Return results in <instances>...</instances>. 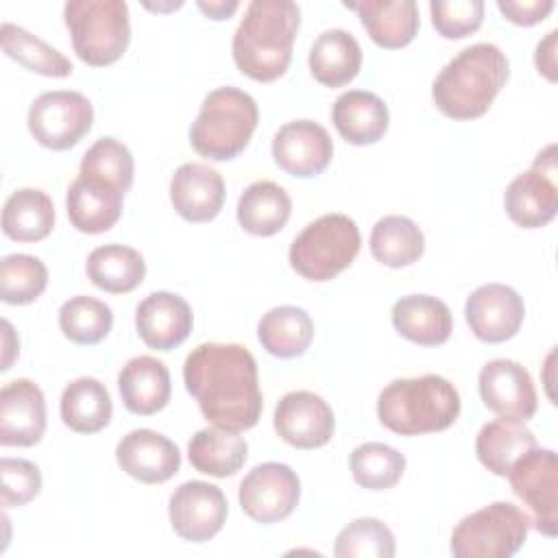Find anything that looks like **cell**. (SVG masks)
Here are the masks:
<instances>
[{"instance_id":"ffe728a7","label":"cell","mask_w":558,"mask_h":558,"mask_svg":"<svg viewBox=\"0 0 558 558\" xmlns=\"http://www.w3.org/2000/svg\"><path fill=\"white\" fill-rule=\"evenodd\" d=\"M194 316L190 303L174 292H150L135 310V327L146 347L170 351L192 331Z\"/></svg>"},{"instance_id":"f1b7e54d","label":"cell","mask_w":558,"mask_h":558,"mask_svg":"<svg viewBox=\"0 0 558 558\" xmlns=\"http://www.w3.org/2000/svg\"><path fill=\"white\" fill-rule=\"evenodd\" d=\"M238 222L251 235H275L279 233L292 211L288 192L272 181L251 183L238 201Z\"/></svg>"},{"instance_id":"484cf974","label":"cell","mask_w":558,"mask_h":558,"mask_svg":"<svg viewBox=\"0 0 558 558\" xmlns=\"http://www.w3.org/2000/svg\"><path fill=\"white\" fill-rule=\"evenodd\" d=\"M331 120L349 144L366 146L384 137L390 116L386 102L377 94L366 89H349L336 98Z\"/></svg>"},{"instance_id":"2e32d148","label":"cell","mask_w":558,"mask_h":558,"mask_svg":"<svg viewBox=\"0 0 558 558\" xmlns=\"http://www.w3.org/2000/svg\"><path fill=\"white\" fill-rule=\"evenodd\" d=\"M272 423L277 434L299 449L327 445L336 429L329 403L310 390H292L283 395L275 408Z\"/></svg>"},{"instance_id":"f546056e","label":"cell","mask_w":558,"mask_h":558,"mask_svg":"<svg viewBox=\"0 0 558 558\" xmlns=\"http://www.w3.org/2000/svg\"><path fill=\"white\" fill-rule=\"evenodd\" d=\"M61 421L78 434H96L109 425L113 403L107 386L94 377H78L63 388Z\"/></svg>"},{"instance_id":"83f0119b","label":"cell","mask_w":558,"mask_h":558,"mask_svg":"<svg viewBox=\"0 0 558 558\" xmlns=\"http://www.w3.org/2000/svg\"><path fill=\"white\" fill-rule=\"evenodd\" d=\"M248 456L246 440L231 429L205 427L198 429L187 442L190 464L211 477H231L235 475Z\"/></svg>"},{"instance_id":"8d00e7d4","label":"cell","mask_w":558,"mask_h":558,"mask_svg":"<svg viewBox=\"0 0 558 558\" xmlns=\"http://www.w3.org/2000/svg\"><path fill=\"white\" fill-rule=\"evenodd\" d=\"M59 327L63 336L76 344H98L109 336L113 314L105 301L78 294L61 305Z\"/></svg>"},{"instance_id":"d590c367","label":"cell","mask_w":558,"mask_h":558,"mask_svg":"<svg viewBox=\"0 0 558 558\" xmlns=\"http://www.w3.org/2000/svg\"><path fill=\"white\" fill-rule=\"evenodd\" d=\"M0 41L7 57L15 59L31 72L61 78V76H70L74 70L72 61L65 54H61L57 48H52L50 44H46L44 39L35 37L33 33H28L17 24L4 22L0 28Z\"/></svg>"},{"instance_id":"44dd1931","label":"cell","mask_w":558,"mask_h":558,"mask_svg":"<svg viewBox=\"0 0 558 558\" xmlns=\"http://www.w3.org/2000/svg\"><path fill=\"white\" fill-rule=\"evenodd\" d=\"M170 203L187 222H209L225 205V181L207 163H183L170 179Z\"/></svg>"},{"instance_id":"9c48e42d","label":"cell","mask_w":558,"mask_h":558,"mask_svg":"<svg viewBox=\"0 0 558 558\" xmlns=\"http://www.w3.org/2000/svg\"><path fill=\"white\" fill-rule=\"evenodd\" d=\"M31 135L50 150H68L89 133L94 107L72 89H54L39 94L28 109Z\"/></svg>"},{"instance_id":"f6af8a7d","label":"cell","mask_w":558,"mask_h":558,"mask_svg":"<svg viewBox=\"0 0 558 558\" xmlns=\"http://www.w3.org/2000/svg\"><path fill=\"white\" fill-rule=\"evenodd\" d=\"M556 41H558V31H549L543 41H538L536 52H534V63L541 74L547 76V81H556Z\"/></svg>"},{"instance_id":"b9f144b4","label":"cell","mask_w":558,"mask_h":558,"mask_svg":"<svg viewBox=\"0 0 558 558\" xmlns=\"http://www.w3.org/2000/svg\"><path fill=\"white\" fill-rule=\"evenodd\" d=\"M432 24L445 39H462L475 33L484 20L482 0H434L429 2Z\"/></svg>"},{"instance_id":"6da1fadb","label":"cell","mask_w":558,"mask_h":558,"mask_svg":"<svg viewBox=\"0 0 558 558\" xmlns=\"http://www.w3.org/2000/svg\"><path fill=\"white\" fill-rule=\"evenodd\" d=\"M183 381L203 416L216 427L244 432L262 416L257 362L244 344H198L185 357Z\"/></svg>"},{"instance_id":"ac0fdd59","label":"cell","mask_w":558,"mask_h":558,"mask_svg":"<svg viewBox=\"0 0 558 558\" xmlns=\"http://www.w3.org/2000/svg\"><path fill=\"white\" fill-rule=\"evenodd\" d=\"M46 429V399L31 379H13L0 390V445L33 447Z\"/></svg>"},{"instance_id":"d6a6232c","label":"cell","mask_w":558,"mask_h":558,"mask_svg":"<svg viewBox=\"0 0 558 558\" xmlns=\"http://www.w3.org/2000/svg\"><path fill=\"white\" fill-rule=\"evenodd\" d=\"M85 270L96 288L111 294H124L144 281L146 262L133 246L105 244L89 253Z\"/></svg>"},{"instance_id":"60d3db41","label":"cell","mask_w":558,"mask_h":558,"mask_svg":"<svg viewBox=\"0 0 558 558\" xmlns=\"http://www.w3.org/2000/svg\"><path fill=\"white\" fill-rule=\"evenodd\" d=\"M133 172L135 163L131 150L116 137H100L85 150L78 174L105 179L122 192H129L133 185Z\"/></svg>"},{"instance_id":"4fadbf2b","label":"cell","mask_w":558,"mask_h":558,"mask_svg":"<svg viewBox=\"0 0 558 558\" xmlns=\"http://www.w3.org/2000/svg\"><path fill=\"white\" fill-rule=\"evenodd\" d=\"M227 497L209 482H183L168 501L172 530L190 543H205L214 538L227 521Z\"/></svg>"},{"instance_id":"603a6c76","label":"cell","mask_w":558,"mask_h":558,"mask_svg":"<svg viewBox=\"0 0 558 558\" xmlns=\"http://www.w3.org/2000/svg\"><path fill=\"white\" fill-rule=\"evenodd\" d=\"M392 325L410 342L423 347L445 344L453 331V316L445 301L432 294H408L392 305Z\"/></svg>"},{"instance_id":"1f68e13d","label":"cell","mask_w":558,"mask_h":558,"mask_svg":"<svg viewBox=\"0 0 558 558\" xmlns=\"http://www.w3.org/2000/svg\"><path fill=\"white\" fill-rule=\"evenodd\" d=\"M257 338L275 357H299L314 338V323L303 307L279 305L259 318Z\"/></svg>"},{"instance_id":"3957f363","label":"cell","mask_w":558,"mask_h":558,"mask_svg":"<svg viewBox=\"0 0 558 558\" xmlns=\"http://www.w3.org/2000/svg\"><path fill=\"white\" fill-rule=\"evenodd\" d=\"M508 81L506 52L488 41L460 50L436 76L432 98L440 113L453 120L484 116Z\"/></svg>"},{"instance_id":"7bdbcfd3","label":"cell","mask_w":558,"mask_h":558,"mask_svg":"<svg viewBox=\"0 0 558 558\" xmlns=\"http://www.w3.org/2000/svg\"><path fill=\"white\" fill-rule=\"evenodd\" d=\"M2 477V506L17 508L26 506L41 490V471L37 464L22 458H2L0 460Z\"/></svg>"},{"instance_id":"4316f807","label":"cell","mask_w":558,"mask_h":558,"mask_svg":"<svg viewBox=\"0 0 558 558\" xmlns=\"http://www.w3.org/2000/svg\"><path fill=\"white\" fill-rule=\"evenodd\" d=\"M310 72L325 87H342L353 81L362 68V48L344 28H329L316 37L310 48Z\"/></svg>"},{"instance_id":"e575fe53","label":"cell","mask_w":558,"mask_h":558,"mask_svg":"<svg viewBox=\"0 0 558 558\" xmlns=\"http://www.w3.org/2000/svg\"><path fill=\"white\" fill-rule=\"evenodd\" d=\"M371 255L390 268L414 264L425 251L421 227L408 216H384L375 222L368 238Z\"/></svg>"},{"instance_id":"836d02e7","label":"cell","mask_w":558,"mask_h":558,"mask_svg":"<svg viewBox=\"0 0 558 558\" xmlns=\"http://www.w3.org/2000/svg\"><path fill=\"white\" fill-rule=\"evenodd\" d=\"M532 447H536V436L523 423L508 418L482 425L475 438V453L480 462L499 477H506L510 466Z\"/></svg>"},{"instance_id":"7402d4cb","label":"cell","mask_w":558,"mask_h":558,"mask_svg":"<svg viewBox=\"0 0 558 558\" xmlns=\"http://www.w3.org/2000/svg\"><path fill=\"white\" fill-rule=\"evenodd\" d=\"M124 192L98 177L78 174L65 194L68 218L81 233L109 231L122 216Z\"/></svg>"},{"instance_id":"30bf717a","label":"cell","mask_w":558,"mask_h":558,"mask_svg":"<svg viewBox=\"0 0 558 558\" xmlns=\"http://www.w3.org/2000/svg\"><path fill=\"white\" fill-rule=\"evenodd\" d=\"M556 144L545 146L530 170L517 174L504 194V207L510 220L523 229L545 227L558 211Z\"/></svg>"},{"instance_id":"ba28073f","label":"cell","mask_w":558,"mask_h":558,"mask_svg":"<svg viewBox=\"0 0 558 558\" xmlns=\"http://www.w3.org/2000/svg\"><path fill=\"white\" fill-rule=\"evenodd\" d=\"M530 532V517L510 501L488 504L453 527L449 549L456 558H510Z\"/></svg>"},{"instance_id":"ab89813d","label":"cell","mask_w":558,"mask_h":558,"mask_svg":"<svg viewBox=\"0 0 558 558\" xmlns=\"http://www.w3.org/2000/svg\"><path fill=\"white\" fill-rule=\"evenodd\" d=\"M336 558H392L395 534L390 527L375 519L362 517L340 530L333 545Z\"/></svg>"},{"instance_id":"ee69618b","label":"cell","mask_w":558,"mask_h":558,"mask_svg":"<svg viewBox=\"0 0 558 558\" xmlns=\"http://www.w3.org/2000/svg\"><path fill=\"white\" fill-rule=\"evenodd\" d=\"M497 7L512 24L532 26L554 11V0H499Z\"/></svg>"},{"instance_id":"8992f818","label":"cell","mask_w":558,"mask_h":558,"mask_svg":"<svg viewBox=\"0 0 558 558\" xmlns=\"http://www.w3.org/2000/svg\"><path fill=\"white\" fill-rule=\"evenodd\" d=\"M63 20L76 57L94 68L116 63L131 41L129 7L122 0H70Z\"/></svg>"},{"instance_id":"e0dca14e","label":"cell","mask_w":558,"mask_h":558,"mask_svg":"<svg viewBox=\"0 0 558 558\" xmlns=\"http://www.w3.org/2000/svg\"><path fill=\"white\" fill-rule=\"evenodd\" d=\"M333 157V142L325 126L314 120H292L272 137L275 163L299 179L320 174Z\"/></svg>"},{"instance_id":"52a82bcc","label":"cell","mask_w":558,"mask_h":558,"mask_svg":"<svg viewBox=\"0 0 558 558\" xmlns=\"http://www.w3.org/2000/svg\"><path fill=\"white\" fill-rule=\"evenodd\" d=\"M360 229L344 214H325L310 222L290 244V266L310 281H329L360 253Z\"/></svg>"},{"instance_id":"9a60e30c","label":"cell","mask_w":558,"mask_h":558,"mask_svg":"<svg viewBox=\"0 0 558 558\" xmlns=\"http://www.w3.org/2000/svg\"><path fill=\"white\" fill-rule=\"evenodd\" d=\"M464 316L477 340L497 344L517 336L525 318V303L506 283H484L466 299Z\"/></svg>"},{"instance_id":"5bb4252c","label":"cell","mask_w":558,"mask_h":558,"mask_svg":"<svg viewBox=\"0 0 558 558\" xmlns=\"http://www.w3.org/2000/svg\"><path fill=\"white\" fill-rule=\"evenodd\" d=\"M480 397L484 405L499 418L525 423L534 416L538 399L532 375L514 360L497 357L482 366Z\"/></svg>"},{"instance_id":"d4e9b609","label":"cell","mask_w":558,"mask_h":558,"mask_svg":"<svg viewBox=\"0 0 558 558\" xmlns=\"http://www.w3.org/2000/svg\"><path fill=\"white\" fill-rule=\"evenodd\" d=\"M344 7L353 9L371 39L388 50L408 46L421 26L414 0H364L344 2Z\"/></svg>"},{"instance_id":"4dcf8cb0","label":"cell","mask_w":558,"mask_h":558,"mask_svg":"<svg viewBox=\"0 0 558 558\" xmlns=\"http://www.w3.org/2000/svg\"><path fill=\"white\" fill-rule=\"evenodd\" d=\"M54 227L52 198L37 187L15 190L2 207V231L17 242H39Z\"/></svg>"},{"instance_id":"bcb514c9","label":"cell","mask_w":558,"mask_h":558,"mask_svg":"<svg viewBox=\"0 0 558 558\" xmlns=\"http://www.w3.org/2000/svg\"><path fill=\"white\" fill-rule=\"evenodd\" d=\"M240 4L235 0H198V9L211 20H227Z\"/></svg>"},{"instance_id":"7a4b0ae2","label":"cell","mask_w":558,"mask_h":558,"mask_svg":"<svg viewBox=\"0 0 558 558\" xmlns=\"http://www.w3.org/2000/svg\"><path fill=\"white\" fill-rule=\"evenodd\" d=\"M301 11L292 0H253L233 35V61L253 81L270 83L292 61Z\"/></svg>"},{"instance_id":"74e56055","label":"cell","mask_w":558,"mask_h":558,"mask_svg":"<svg viewBox=\"0 0 558 558\" xmlns=\"http://www.w3.org/2000/svg\"><path fill=\"white\" fill-rule=\"evenodd\" d=\"M349 466L357 486L366 490H388L401 480L405 458L390 445L364 442L353 449Z\"/></svg>"},{"instance_id":"7dc6e473","label":"cell","mask_w":558,"mask_h":558,"mask_svg":"<svg viewBox=\"0 0 558 558\" xmlns=\"http://www.w3.org/2000/svg\"><path fill=\"white\" fill-rule=\"evenodd\" d=\"M2 329H4V360H2V366H0V368H2V371H9L13 357L20 353V342H15V344L9 342V340H11V333H13V327H11L9 320H2Z\"/></svg>"},{"instance_id":"7c38bea8","label":"cell","mask_w":558,"mask_h":558,"mask_svg":"<svg viewBox=\"0 0 558 558\" xmlns=\"http://www.w3.org/2000/svg\"><path fill=\"white\" fill-rule=\"evenodd\" d=\"M301 497L299 475L281 462L253 466L240 482L238 499L244 514L257 523H277L292 514Z\"/></svg>"},{"instance_id":"5b68a950","label":"cell","mask_w":558,"mask_h":558,"mask_svg":"<svg viewBox=\"0 0 558 558\" xmlns=\"http://www.w3.org/2000/svg\"><path fill=\"white\" fill-rule=\"evenodd\" d=\"M259 120L257 102L238 87H218L209 92L190 126L192 148L207 159L227 161L238 157Z\"/></svg>"},{"instance_id":"cb8c5ba5","label":"cell","mask_w":558,"mask_h":558,"mask_svg":"<svg viewBox=\"0 0 558 558\" xmlns=\"http://www.w3.org/2000/svg\"><path fill=\"white\" fill-rule=\"evenodd\" d=\"M118 388L124 408L142 416L163 410L172 392L166 364L153 355L131 357L118 375Z\"/></svg>"},{"instance_id":"8fae6325","label":"cell","mask_w":558,"mask_h":558,"mask_svg":"<svg viewBox=\"0 0 558 558\" xmlns=\"http://www.w3.org/2000/svg\"><path fill=\"white\" fill-rule=\"evenodd\" d=\"M512 493L527 506L532 525L545 534H558V460L554 449L532 447L508 471Z\"/></svg>"},{"instance_id":"f35d334b","label":"cell","mask_w":558,"mask_h":558,"mask_svg":"<svg viewBox=\"0 0 558 558\" xmlns=\"http://www.w3.org/2000/svg\"><path fill=\"white\" fill-rule=\"evenodd\" d=\"M48 286L46 264L26 253H11L0 262V299L9 305L33 303Z\"/></svg>"},{"instance_id":"d6986e66","label":"cell","mask_w":558,"mask_h":558,"mask_svg":"<svg viewBox=\"0 0 558 558\" xmlns=\"http://www.w3.org/2000/svg\"><path fill=\"white\" fill-rule=\"evenodd\" d=\"M120 469L142 484L168 482L181 466L179 447L153 429H133L116 447Z\"/></svg>"},{"instance_id":"277c9868","label":"cell","mask_w":558,"mask_h":558,"mask_svg":"<svg viewBox=\"0 0 558 558\" xmlns=\"http://www.w3.org/2000/svg\"><path fill=\"white\" fill-rule=\"evenodd\" d=\"M458 414L460 395L440 375L395 379L377 397L379 423L401 436L442 432L456 423Z\"/></svg>"}]
</instances>
